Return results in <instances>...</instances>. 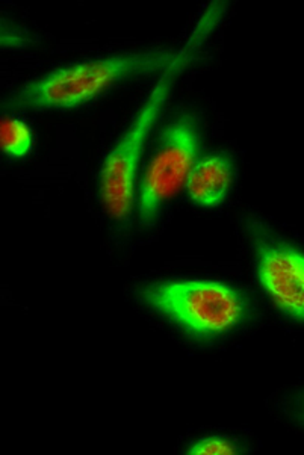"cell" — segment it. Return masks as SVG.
I'll return each mask as SVG.
<instances>
[{
	"instance_id": "3",
	"label": "cell",
	"mask_w": 304,
	"mask_h": 455,
	"mask_svg": "<svg viewBox=\"0 0 304 455\" xmlns=\"http://www.w3.org/2000/svg\"><path fill=\"white\" fill-rule=\"evenodd\" d=\"M142 303L198 338H215L236 329L247 304L236 289L217 280H170L140 291Z\"/></svg>"
},
{
	"instance_id": "1",
	"label": "cell",
	"mask_w": 304,
	"mask_h": 455,
	"mask_svg": "<svg viewBox=\"0 0 304 455\" xmlns=\"http://www.w3.org/2000/svg\"><path fill=\"white\" fill-rule=\"evenodd\" d=\"M223 14V4H212L209 6L202 19L197 21L187 43L176 52L172 64L163 70L156 85L153 86L141 109L133 118L132 124L127 127L122 140L108 155L100 172V198L108 215L116 221L123 223L131 215L135 179L144 144L156 123L157 116L164 109L172 85L182 75V71L187 70L189 64L196 60L203 43L208 40Z\"/></svg>"
},
{
	"instance_id": "2",
	"label": "cell",
	"mask_w": 304,
	"mask_h": 455,
	"mask_svg": "<svg viewBox=\"0 0 304 455\" xmlns=\"http://www.w3.org/2000/svg\"><path fill=\"white\" fill-rule=\"evenodd\" d=\"M176 52L148 51L77 62L26 84L8 105L25 111L73 109L129 77L165 70Z\"/></svg>"
},
{
	"instance_id": "4",
	"label": "cell",
	"mask_w": 304,
	"mask_h": 455,
	"mask_svg": "<svg viewBox=\"0 0 304 455\" xmlns=\"http://www.w3.org/2000/svg\"><path fill=\"white\" fill-rule=\"evenodd\" d=\"M197 148L198 129L193 116H182L163 132L140 188L138 212L142 223H152L164 204L187 185Z\"/></svg>"
},
{
	"instance_id": "8",
	"label": "cell",
	"mask_w": 304,
	"mask_h": 455,
	"mask_svg": "<svg viewBox=\"0 0 304 455\" xmlns=\"http://www.w3.org/2000/svg\"><path fill=\"white\" fill-rule=\"evenodd\" d=\"M189 454L194 455H234L238 454L236 446L223 437H204L196 442Z\"/></svg>"
},
{
	"instance_id": "5",
	"label": "cell",
	"mask_w": 304,
	"mask_h": 455,
	"mask_svg": "<svg viewBox=\"0 0 304 455\" xmlns=\"http://www.w3.org/2000/svg\"><path fill=\"white\" fill-rule=\"evenodd\" d=\"M256 273L276 307L304 323V253L286 243L259 239Z\"/></svg>"
},
{
	"instance_id": "6",
	"label": "cell",
	"mask_w": 304,
	"mask_h": 455,
	"mask_svg": "<svg viewBox=\"0 0 304 455\" xmlns=\"http://www.w3.org/2000/svg\"><path fill=\"white\" fill-rule=\"evenodd\" d=\"M234 183V164L226 155L203 157L193 167L187 193L200 208H217L228 197Z\"/></svg>"
},
{
	"instance_id": "7",
	"label": "cell",
	"mask_w": 304,
	"mask_h": 455,
	"mask_svg": "<svg viewBox=\"0 0 304 455\" xmlns=\"http://www.w3.org/2000/svg\"><path fill=\"white\" fill-rule=\"evenodd\" d=\"M31 127L17 118H4L0 124V147L11 157H25L32 148Z\"/></svg>"
}]
</instances>
